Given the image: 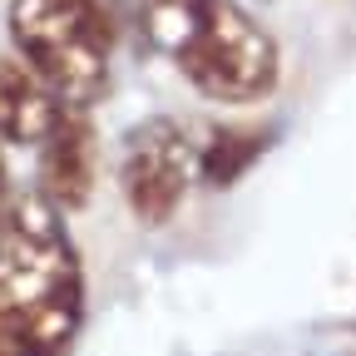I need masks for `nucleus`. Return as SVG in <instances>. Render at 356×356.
<instances>
[{
  "label": "nucleus",
  "mask_w": 356,
  "mask_h": 356,
  "mask_svg": "<svg viewBox=\"0 0 356 356\" xmlns=\"http://www.w3.org/2000/svg\"><path fill=\"white\" fill-rule=\"evenodd\" d=\"M144 35L213 104H257L277 89V44L238 0H144Z\"/></svg>",
  "instance_id": "1"
},
{
  "label": "nucleus",
  "mask_w": 356,
  "mask_h": 356,
  "mask_svg": "<svg viewBox=\"0 0 356 356\" xmlns=\"http://www.w3.org/2000/svg\"><path fill=\"white\" fill-rule=\"evenodd\" d=\"M0 317L50 356H65L84 317L79 252L65 213L40 193L0 213Z\"/></svg>",
  "instance_id": "2"
},
{
  "label": "nucleus",
  "mask_w": 356,
  "mask_h": 356,
  "mask_svg": "<svg viewBox=\"0 0 356 356\" xmlns=\"http://www.w3.org/2000/svg\"><path fill=\"white\" fill-rule=\"evenodd\" d=\"M95 173H99L95 124L84 119V109H65L55 129L40 139V198L55 203L60 213H74L95 193Z\"/></svg>",
  "instance_id": "5"
},
{
  "label": "nucleus",
  "mask_w": 356,
  "mask_h": 356,
  "mask_svg": "<svg viewBox=\"0 0 356 356\" xmlns=\"http://www.w3.org/2000/svg\"><path fill=\"white\" fill-rule=\"evenodd\" d=\"M65 104L55 99V89L44 84L20 55L0 60V144H20L40 149V139L55 129Z\"/></svg>",
  "instance_id": "6"
},
{
  "label": "nucleus",
  "mask_w": 356,
  "mask_h": 356,
  "mask_svg": "<svg viewBox=\"0 0 356 356\" xmlns=\"http://www.w3.org/2000/svg\"><path fill=\"white\" fill-rule=\"evenodd\" d=\"M267 144L273 139H267V134H252V129H218L213 139L198 149V178L213 184V188H228L233 178H243L257 163V154Z\"/></svg>",
  "instance_id": "7"
},
{
  "label": "nucleus",
  "mask_w": 356,
  "mask_h": 356,
  "mask_svg": "<svg viewBox=\"0 0 356 356\" xmlns=\"http://www.w3.org/2000/svg\"><path fill=\"white\" fill-rule=\"evenodd\" d=\"M0 213H6V168H0Z\"/></svg>",
  "instance_id": "9"
},
{
  "label": "nucleus",
  "mask_w": 356,
  "mask_h": 356,
  "mask_svg": "<svg viewBox=\"0 0 356 356\" xmlns=\"http://www.w3.org/2000/svg\"><path fill=\"white\" fill-rule=\"evenodd\" d=\"M0 356H50V351H40L20 327H10L6 317H0Z\"/></svg>",
  "instance_id": "8"
},
{
  "label": "nucleus",
  "mask_w": 356,
  "mask_h": 356,
  "mask_svg": "<svg viewBox=\"0 0 356 356\" xmlns=\"http://www.w3.org/2000/svg\"><path fill=\"white\" fill-rule=\"evenodd\" d=\"M193 178H198V144L173 119H144L124 139L119 188H124L129 213L139 222H149V228L168 222L184 208Z\"/></svg>",
  "instance_id": "4"
},
{
  "label": "nucleus",
  "mask_w": 356,
  "mask_h": 356,
  "mask_svg": "<svg viewBox=\"0 0 356 356\" xmlns=\"http://www.w3.org/2000/svg\"><path fill=\"white\" fill-rule=\"evenodd\" d=\"M10 40L65 109H89L104 95L114 25L99 0H10Z\"/></svg>",
  "instance_id": "3"
}]
</instances>
